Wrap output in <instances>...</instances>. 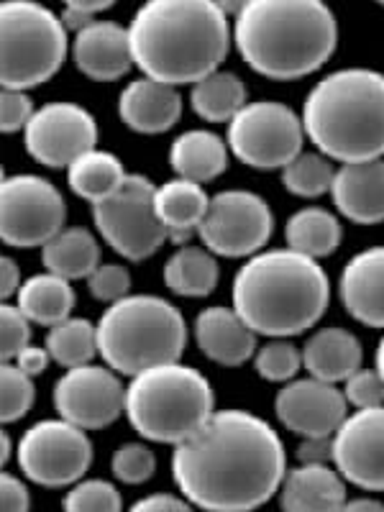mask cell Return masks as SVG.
I'll use <instances>...</instances> for the list:
<instances>
[{
  "mask_svg": "<svg viewBox=\"0 0 384 512\" xmlns=\"http://www.w3.org/2000/svg\"><path fill=\"white\" fill-rule=\"evenodd\" d=\"M287 474L285 443L249 410H216L175 446L172 479L192 507L241 512L280 495Z\"/></svg>",
  "mask_w": 384,
  "mask_h": 512,
  "instance_id": "6da1fadb",
  "label": "cell"
},
{
  "mask_svg": "<svg viewBox=\"0 0 384 512\" xmlns=\"http://www.w3.org/2000/svg\"><path fill=\"white\" fill-rule=\"evenodd\" d=\"M134 64L167 85H195L221 70L233 31L216 0H146L128 24Z\"/></svg>",
  "mask_w": 384,
  "mask_h": 512,
  "instance_id": "7a4b0ae2",
  "label": "cell"
},
{
  "mask_svg": "<svg viewBox=\"0 0 384 512\" xmlns=\"http://www.w3.org/2000/svg\"><path fill=\"white\" fill-rule=\"evenodd\" d=\"M233 44L256 75L303 80L338 47V21L326 0H251L233 18Z\"/></svg>",
  "mask_w": 384,
  "mask_h": 512,
  "instance_id": "3957f363",
  "label": "cell"
},
{
  "mask_svg": "<svg viewBox=\"0 0 384 512\" xmlns=\"http://www.w3.org/2000/svg\"><path fill=\"white\" fill-rule=\"evenodd\" d=\"M328 303L326 269L290 246L249 256L233 277V308L259 336H300L326 315Z\"/></svg>",
  "mask_w": 384,
  "mask_h": 512,
  "instance_id": "277c9868",
  "label": "cell"
},
{
  "mask_svg": "<svg viewBox=\"0 0 384 512\" xmlns=\"http://www.w3.org/2000/svg\"><path fill=\"white\" fill-rule=\"evenodd\" d=\"M310 144L338 164L384 157V75L369 67L331 72L303 103Z\"/></svg>",
  "mask_w": 384,
  "mask_h": 512,
  "instance_id": "5b68a950",
  "label": "cell"
},
{
  "mask_svg": "<svg viewBox=\"0 0 384 512\" xmlns=\"http://www.w3.org/2000/svg\"><path fill=\"white\" fill-rule=\"evenodd\" d=\"M216 413L213 384L182 361L134 374L126 387V418L141 438L177 446Z\"/></svg>",
  "mask_w": 384,
  "mask_h": 512,
  "instance_id": "8992f818",
  "label": "cell"
},
{
  "mask_svg": "<svg viewBox=\"0 0 384 512\" xmlns=\"http://www.w3.org/2000/svg\"><path fill=\"white\" fill-rule=\"evenodd\" d=\"M187 323L180 310L157 295H126L98 320V351L118 374L134 377L157 364L180 361Z\"/></svg>",
  "mask_w": 384,
  "mask_h": 512,
  "instance_id": "52a82bcc",
  "label": "cell"
},
{
  "mask_svg": "<svg viewBox=\"0 0 384 512\" xmlns=\"http://www.w3.org/2000/svg\"><path fill=\"white\" fill-rule=\"evenodd\" d=\"M62 16L36 0H6L0 6L3 88L31 90L62 70L70 39Z\"/></svg>",
  "mask_w": 384,
  "mask_h": 512,
  "instance_id": "ba28073f",
  "label": "cell"
},
{
  "mask_svg": "<svg viewBox=\"0 0 384 512\" xmlns=\"http://www.w3.org/2000/svg\"><path fill=\"white\" fill-rule=\"evenodd\" d=\"M98 233L128 262H144L169 241L157 213V185L144 175H128L111 198L93 205Z\"/></svg>",
  "mask_w": 384,
  "mask_h": 512,
  "instance_id": "9c48e42d",
  "label": "cell"
},
{
  "mask_svg": "<svg viewBox=\"0 0 384 512\" xmlns=\"http://www.w3.org/2000/svg\"><path fill=\"white\" fill-rule=\"evenodd\" d=\"M303 144V116L277 100L246 103L228 121V149L251 169H285L303 152Z\"/></svg>",
  "mask_w": 384,
  "mask_h": 512,
  "instance_id": "30bf717a",
  "label": "cell"
},
{
  "mask_svg": "<svg viewBox=\"0 0 384 512\" xmlns=\"http://www.w3.org/2000/svg\"><path fill=\"white\" fill-rule=\"evenodd\" d=\"M16 461L26 479L49 489L72 487L93 464L88 431L70 420H41L21 436Z\"/></svg>",
  "mask_w": 384,
  "mask_h": 512,
  "instance_id": "8fae6325",
  "label": "cell"
},
{
  "mask_svg": "<svg viewBox=\"0 0 384 512\" xmlns=\"http://www.w3.org/2000/svg\"><path fill=\"white\" fill-rule=\"evenodd\" d=\"M67 221L64 195L39 175H8L0 185V236L13 249L52 241Z\"/></svg>",
  "mask_w": 384,
  "mask_h": 512,
  "instance_id": "7c38bea8",
  "label": "cell"
},
{
  "mask_svg": "<svg viewBox=\"0 0 384 512\" xmlns=\"http://www.w3.org/2000/svg\"><path fill=\"white\" fill-rule=\"evenodd\" d=\"M274 216L269 203L249 190H223L210 198L198 239L205 249L228 259H249L269 244Z\"/></svg>",
  "mask_w": 384,
  "mask_h": 512,
  "instance_id": "4fadbf2b",
  "label": "cell"
},
{
  "mask_svg": "<svg viewBox=\"0 0 384 512\" xmlns=\"http://www.w3.org/2000/svg\"><path fill=\"white\" fill-rule=\"evenodd\" d=\"M54 408L59 418L80 425L85 431H100L126 413V387L116 369L108 364L72 367L54 384Z\"/></svg>",
  "mask_w": 384,
  "mask_h": 512,
  "instance_id": "5bb4252c",
  "label": "cell"
},
{
  "mask_svg": "<svg viewBox=\"0 0 384 512\" xmlns=\"http://www.w3.org/2000/svg\"><path fill=\"white\" fill-rule=\"evenodd\" d=\"M26 152L49 169H67L98 144V123L82 105L57 100L34 113L24 131Z\"/></svg>",
  "mask_w": 384,
  "mask_h": 512,
  "instance_id": "9a60e30c",
  "label": "cell"
},
{
  "mask_svg": "<svg viewBox=\"0 0 384 512\" xmlns=\"http://www.w3.org/2000/svg\"><path fill=\"white\" fill-rule=\"evenodd\" d=\"M333 466L364 492H384V405L346 415L333 433Z\"/></svg>",
  "mask_w": 384,
  "mask_h": 512,
  "instance_id": "2e32d148",
  "label": "cell"
},
{
  "mask_svg": "<svg viewBox=\"0 0 384 512\" xmlns=\"http://www.w3.org/2000/svg\"><path fill=\"white\" fill-rule=\"evenodd\" d=\"M274 413L295 436H333L349 415L344 390L326 379H290L274 397Z\"/></svg>",
  "mask_w": 384,
  "mask_h": 512,
  "instance_id": "e0dca14e",
  "label": "cell"
},
{
  "mask_svg": "<svg viewBox=\"0 0 384 512\" xmlns=\"http://www.w3.org/2000/svg\"><path fill=\"white\" fill-rule=\"evenodd\" d=\"M72 59L85 77L95 82L121 80L134 64L128 29L113 21H93L72 39Z\"/></svg>",
  "mask_w": 384,
  "mask_h": 512,
  "instance_id": "ac0fdd59",
  "label": "cell"
},
{
  "mask_svg": "<svg viewBox=\"0 0 384 512\" xmlns=\"http://www.w3.org/2000/svg\"><path fill=\"white\" fill-rule=\"evenodd\" d=\"M195 344L203 351L205 359L216 361L221 367H241L256 354V336L259 333L246 323L236 308H213L200 310L195 318Z\"/></svg>",
  "mask_w": 384,
  "mask_h": 512,
  "instance_id": "d6986e66",
  "label": "cell"
},
{
  "mask_svg": "<svg viewBox=\"0 0 384 512\" xmlns=\"http://www.w3.org/2000/svg\"><path fill=\"white\" fill-rule=\"evenodd\" d=\"M118 116L136 134H167L182 116V95L175 85L144 75L123 88L118 98Z\"/></svg>",
  "mask_w": 384,
  "mask_h": 512,
  "instance_id": "ffe728a7",
  "label": "cell"
},
{
  "mask_svg": "<svg viewBox=\"0 0 384 512\" xmlns=\"http://www.w3.org/2000/svg\"><path fill=\"white\" fill-rule=\"evenodd\" d=\"M333 205L359 226L384 221V157L341 164L331 187Z\"/></svg>",
  "mask_w": 384,
  "mask_h": 512,
  "instance_id": "44dd1931",
  "label": "cell"
},
{
  "mask_svg": "<svg viewBox=\"0 0 384 512\" xmlns=\"http://www.w3.org/2000/svg\"><path fill=\"white\" fill-rule=\"evenodd\" d=\"M338 292L346 313L361 326L384 328V246L351 256L338 280Z\"/></svg>",
  "mask_w": 384,
  "mask_h": 512,
  "instance_id": "7402d4cb",
  "label": "cell"
},
{
  "mask_svg": "<svg viewBox=\"0 0 384 512\" xmlns=\"http://www.w3.org/2000/svg\"><path fill=\"white\" fill-rule=\"evenodd\" d=\"M346 479L331 464H300L285 474L280 505L290 512L344 510Z\"/></svg>",
  "mask_w": 384,
  "mask_h": 512,
  "instance_id": "603a6c76",
  "label": "cell"
},
{
  "mask_svg": "<svg viewBox=\"0 0 384 512\" xmlns=\"http://www.w3.org/2000/svg\"><path fill=\"white\" fill-rule=\"evenodd\" d=\"M361 361V341L346 328H320L303 346V369H308L310 377L333 384L346 382L351 374L359 372Z\"/></svg>",
  "mask_w": 384,
  "mask_h": 512,
  "instance_id": "cb8c5ba5",
  "label": "cell"
},
{
  "mask_svg": "<svg viewBox=\"0 0 384 512\" xmlns=\"http://www.w3.org/2000/svg\"><path fill=\"white\" fill-rule=\"evenodd\" d=\"M208 205V192L200 182L175 177L157 187V213L167 228L169 241L177 246L187 244L200 231Z\"/></svg>",
  "mask_w": 384,
  "mask_h": 512,
  "instance_id": "d4e9b609",
  "label": "cell"
},
{
  "mask_svg": "<svg viewBox=\"0 0 384 512\" xmlns=\"http://www.w3.org/2000/svg\"><path fill=\"white\" fill-rule=\"evenodd\" d=\"M228 144L213 131L205 128H192L177 136L169 146V164L177 177H185L192 182L216 180L228 167Z\"/></svg>",
  "mask_w": 384,
  "mask_h": 512,
  "instance_id": "484cf974",
  "label": "cell"
},
{
  "mask_svg": "<svg viewBox=\"0 0 384 512\" xmlns=\"http://www.w3.org/2000/svg\"><path fill=\"white\" fill-rule=\"evenodd\" d=\"M16 305L24 310L26 318L36 326H57L62 320L72 318L75 310V290L67 277L54 272L34 274L21 285L16 295Z\"/></svg>",
  "mask_w": 384,
  "mask_h": 512,
  "instance_id": "4316f807",
  "label": "cell"
},
{
  "mask_svg": "<svg viewBox=\"0 0 384 512\" xmlns=\"http://www.w3.org/2000/svg\"><path fill=\"white\" fill-rule=\"evenodd\" d=\"M41 262L49 272L70 282L88 280L100 267V244L85 228H62L52 241L41 246Z\"/></svg>",
  "mask_w": 384,
  "mask_h": 512,
  "instance_id": "83f0119b",
  "label": "cell"
},
{
  "mask_svg": "<svg viewBox=\"0 0 384 512\" xmlns=\"http://www.w3.org/2000/svg\"><path fill=\"white\" fill-rule=\"evenodd\" d=\"M216 254L205 246L182 244L164 264V285L182 297H208L218 287Z\"/></svg>",
  "mask_w": 384,
  "mask_h": 512,
  "instance_id": "f1b7e54d",
  "label": "cell"
},
{
  "mask_svg": "<svg viewBox=\"0 0 384 512\" xmlns=\"http://www.w3.org/2000/svg\"><path fill=\"white\" fill-rule=\"evenodd\" d=\"M126 167L121 159L103 149H90L80 159L67 167V185L75 192L77 198L88 200V203H100V200L111 198L113 192L126 182Z\"/></svg>",
  "mask_w": 384,
  "mask_h": 512,
  "instance_id": "f546056e",
  "label": "cell"
},
{
  "mask_svg": "<svg viewBox=\"0 0 384 512\" xmlns=\"http://www.w3.org/2000/svg\"><path fill=\"white\" fill-rule=\"evenodd\" d=\"M285 239L290 249L303 251L313 259H326V256L336 254V249L341 246L344 228L331 210L310 205V208H300L297 213H292L285 226Z\"/></svg>",
  "mask_w": 384,
  "mask_h": 512,
  "instance_id": "4dcf8cb0",
  "label": "cell"
},
{
  "mask_svg": "<svg viewBox=\"0 0 384 512\" xmlns=\"http://www.w3.org/2000/svg\"><path fill=\"white\" fill-rule=\"evenodd\" d=\"M246 103L244 80L233 72L216 70L190 85L192 111L208 123H228Z\"/></svg>",
  "mask_w": 384,
  "mask_h": 512,
  "instance_id": "1f68e13d",
  "label": "cell"
},
{
  "mask_svg": "<svg viewBox=\"0 0 384 512\" xmlns=\"http://www.w3.org/2000/svg\"><path fill=\"white\" fill-rule=\"evenodd\" d=\"M47 349L59 367L72 369L90 364L98 351V326L85 318H67L49 328Z\"/></svg>",
  "mask_w": 384,
  "mask_h": 512,
  "instance_id": "d6a6232c",
  "label": "cell"
},
{
  "mask_svg": "<svg viewBox=\"0 0 384 512\" xmlns=\"http://www.w3.org/2000/svg\"><path fill=\"white\" fill-rule=\"evenodd\" d=\"M280 172L285 190L303 200H315L331 192L333 177H336L333 159L323 152H300Z\"/></svg>",
  "mask_w": 384,
  "mask_h": 512,
  "instance_id": "836d02e7",
  "label": "cell"
},
{
  "mask_svg": "<svg viewBox=\"0 0 384 512\" xmlns=\"http://www.w3.org/2000/svg\"><path fill=\"white\" fill-rule=\"evenodd\" d=\"M254 369L267 382H290L303 369V349H295L287 338H272V341L256 349Z\"/></svg>",
  "mask_w": 384,
  "mask_h": 512,
  "instance_id": "e575fe53",
  "label": "cell"
},
{
  "mask_svg": "<svg viewBox=\"0 0 384 512\" xmlns=\"http://www.w3.org/2000/svg\"><path fill=\"white\" fill-rule=\"evenodd\" d=\"M0 390H3V410H0V418H3L6 425L18 423V420L26 418L29 410L34 408V377L26 374L21 367H16L13 361H6L3 369H0Z\"/></svg>",
  "mask_w": 384,
  "mask_h": 512,
  "instance_id": "d590c367",
  "label": "cell"
},
{
  "mask_svg": "<svg viewBox=\"0 0 384 512\" xmlns=\"http://www.w3.org/2000/svg\"><path fill=\"white\" fill-rule=\"evenodd\" d=\"M62 507L72 512H118L123 500L121 492L105 479H80L64 495Z\"/></svg>",
  "mask_w": 384,
  "mask_h": 512,
  "instance_id": "8d00e7d4",
  "label": "cell"
},
{
  "mask_svg": "<svg viewBox=\"0 0 384 512\" xmlns=\"http://www.w3.org/2000/svg\"><path fill=\"white\" fill-rule=\"evenodd\" d=\"M111 469L118 482L136 487V484H144L154 477V472H157V456L144 443H123L113 454Z\"/></svg>",
  "mask_w": 384,
  "mask_h": 512,
  "instance_id": "74e56055",
  "label": "cell"
},
{
  "mask_svg": "<svg viewBox=\"0 0 384 512\" xmlns=\"http://www.w3.org/2000/svg\"><path fill=\"white\" fill-rule=\"evenodd\" d=\"M88 290L100 303H118L131 295V274L123 264H100L88 277Z\"/></svg>",
  "mask_w": 384,
  "mask_h": 512,
  "instance_id": "f35d334b",
  "label": "cell"
},
{
  "mask_svg": "<svg viewBox=\"0 0 384 512\" xmlns=\"http://www.w3.org/2000/svg\"><path fill=\"white\" fill-rule=\"evenodd\" d=\"M344 395L351 408H377L384 405V377L379 369H359L344 382Z\"/></svg>",
  "mask_w": 384,
  "mask_h": 512,
  "instance_id": "ab89813d",
  "label": "cell"
},
{
  "mask_svg": "<svg viewBox=\"0 0 384 512\" xmlns=\"http://www.w3.org/2000/svg\"><path fill=\"white\" fill-rule=\"evenodd\" d=\"M0 338H3V359L13 361L24 346L31 344V320L18 305L0 308Z\"/></svg>",
  "mask_w": 384,
  "mask_h": 512,
  "instance_id": "60d3db41",
  "label": "cell"
},
{
  "mask_svg": "<svg viewBox=\"0 0 384 512\" xmlns=\"http://www.w3.org/2000/svg\"><path fill=\"white\" fill-rule=\"evenodd\" d=\"M34 113V103H31L26 90L3 88V95H0V128H3V134L26 131Z\"/></svg>",
  "mask_w": 384,
  "mask_h": 512,
  "instance_id": "b9f144b4",
  "label": "cell"
},
{
  "mask_svg": "<svg viewBox=\"0 0 384 512\" xmlns=\"http://www.w3.org/2000/svg\"><path fill=\"white\" fill-rule=\"evenodd\" d=\"M0 507L6 512H26L31 507L29 487L8 472L0 477Z\"/></svg>",
  "mask_w": 384,
  "mask_h": 512,
  "instance_id": "7bdbcfd3",
  "label": "cell"
},
{
  "mask_svg": "<svg viewBox=\"0 0 384 512\" xmlns=\"http://www.w3.org/2000/svg\"><path fill=\"white\" fill-rule=\"evenodd\" d=\"M300 464H331L333 461V436H308L297 446Z\"/></svg>",
  "mask_w": 384,
  "mask_h": 512,
  "instance_id": "ee69618b",
  "label": "cell"
},
{
  "mask_svg": "<svg viewBox=\"0 0 384 512\" xmlns=\"http://www.w3.org/2000/svg\"><path fill=\"white\" fill-rule=\"evenodd\" d=\"M49 361H54V359H52V354H49L47 346L29 344L18 351L16 359H13V364L24 369L26 374H31V377H39V374H44L49 369Z\"/></svg>",
  "mask_w": 384,
  "mask_h": 512,
  "instance_id": "f6af8a7d",
  "label": "cell"
},
{
  "mask_svg": "<svg viewBox=\"0 0 384 512\" xmlns=\"http://www.w3.org/2000/svg\"><path fill=\"white\" fill-rule=\"evenodd\" d=\"M190 502L185 497L167 495V492H157V495L141 497L139 502H134V510H190Z\"/></svg>",
  "mask_w": 384,
  "mask_h": 512,
  "instance_id": "bcb514c9",
  "label": "cell"
},
{
  "mask_svg": "<svg viewBox=\"0 0 384 512\" xmlns=\"http://www.w3.org/2000/svg\"><path fill=\"white\" fill-rule=\"evenodd\" d=\"M21 285H24V282H21V269H18L16 259L3 256V259H0V295L16 297Z\"/></svg>",
  "mask_w": 384,
  "mask_h": 512,
  "instance_id": "7dc6e473",
  "label": "cell"
},
{
  "mask_svg": "<svg viewBox=\"0 0 384 512\" xmlns=\"http://www.w3.org/2000/svg\"><path fill=\"white\" fill-rule=\"evenodd\" d=\"M64 11H77L85 13V16L95 18L98 13L108 11V8L116 6V0H62Z\"/></svg>",
  "mask_w": 384,
  "mask_h": 512,
  "instance_id": "c3c4849f",
  "label": "cell"
},
{
  "mask_svg": "<svg viewBox=\"0 0 384 512\" xmlns=\"http://www.w3.org/2000/svg\"><path fill=\"white\" fill-rule=\"evenodd\" d=\"M344 510H384V502L374 500V497H351V500H346Z\"/></svg>",
  "mask_w": 384,
  "mask_h": 512,
  "instance_id": "681fc988",
  "label": "cell"
},
{
  "mask_svg": "<svg viewBox=\"0 0 384 512\" xmlns=\"http://www.w3.org/2000/svg\"><path fill=\"white\" fill-rule=\"evenodd\" d=\"M216 3H218V8H221V11L226 13V16L239 18L241 13H244V8L249 6L251 0H216Z\"/></svg>",
  "mask_w": 384,
  "mask_h": 512,
  "instance_id": "f907efd6",
  "label": "cell"
},
{
  "mask_svg": "<svg viewBox=\"0 0 384 512\" xmlns=\"http://www.w3.org/2000/svg\"><path fill=\"white\" fill-rule=\"evenodd\" d=\"M11 454H13V441L8 433H3V436H0V461L8 464V461H11Z\"/></svg>",
  "mask_w": 384,
  "mask_h": 512,
  "instance_id": "816d5d0a",
  "label": "cell"
},
{
  "mask_svg": "<svg viewBox=\"0 0 384 512\" xmlns=\"http://www.w3.org/2000/svg\"><path fill=\"white\" fill-rule=\"evenodd\" d=\"M377 369L382 372V377H384V336L377 346Z\"/></svg>",
  "mask_w": 384,
  "mask_h": 512,
  "instance_id": "f5cc1de1",
  "label": "cell"
},
{
  "mask_svg": "<svg viewBox=\"0 0 384 512\" xmlns=\"http://www.w3.org/2000/svg\"><path fill=\"white\" fill-rule=\"evenodd\" d=\"M374 3H379V6H384V0H374Z\"/></svg>",
  "mask_w": 384,
  "mask_h": 512,
  "instance_id": "db71d44e",
  "label": "cell"
}]
</instances>
